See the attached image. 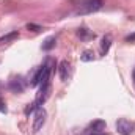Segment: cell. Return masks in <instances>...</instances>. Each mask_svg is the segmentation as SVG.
I'll use <instances>...</instances> for the list:
<instances>
[{
	"label": "cell",
	"instance_id": "obj_1",
	"mask_svg": "<svg viewBox=\"0 0 135 135\" xmlns=\"http://www.w3.org/2000/svg\"><path fill=\"white\" fill-rule=\"evenodd\" d=\"M101 6H102V0H80L77 13H80V14L94 13V11L101 9Z\"/></svg>",
	"mask_w": 135,
	"mask_h": 135
},
{
	"label": "cell",
	"instance_id": "obj_2",
	"mask_svg": "<svg viewBox=\"0 0 135 135\" xmlns=\"http://www.w3.org/2000/svg\"><path fill=\"white\" fill-rule=\"evenodd\" d=\"M46 119H47V112H46L42 107H39V108L35 112L33 124H32V131H33L35 134H36V132H39V131L42 129V126L46 124Z\"/></svg>",
	"mask_w": 135,
	"mask_h": 135
},
{
	"label": "cell",
	"instance_id": "obj_3",
	"mask_svg": "<svg viewBox=\"0 0 135 135\" xmlns=\"http://www.w3.org/2000/svg\"><path fill=\"white\" fill-rule=\"evenodd\" d=\"M49 94H50V85H49V83L41 85V88H39V91H38V96H36V101L35 102H36L38 105H42L44 102L47 101Z\"/></svg>",
	"mask_w": 135,
	"mask_h": 135
},
{
	"label": "cell",
	"instance_id": "obj_4",
	"mask_svg": "<svg viewBox=\"0 0 135 135\" xmlns=\"http://www.w3.org/2000/svg\"><path fill=\"white\" fill-rule=\"evenodd\" d=\"M116 129H118V132L121 135H131L132 132V124L127 121V119H119L118 123H116Z\"/></svg>",
	"mask_w": 135,
	"mask_h": 135
},
{
	"label": "cell",
	"instance_id": "obj_5",
	"mask_svg": "<svg viewBox=\"0 0 135 135\" xmlns=\"http://www.w3.org/2000/svg\"><path fill=\"white\" fill-rule=\"evenodd\" d=\"M68 72H69V65H68V61H61L60 63V79L61 80H66L68 79Z\"/></svg>",
	"mask_w": 135,
	"mask_h": 135
},
{
	"label": "cell",
	"instance_id": "obj_6",
	"mask_svg": "<svg viewBox=\"0 0 135 135\" xmlns=\"http://www.w3.org/2000/svg\"><path fill=\"white\" fill-rule=\"evenodd\" d=\"M19 36V33L17 32H11V33L5 35V36H2L0 38V44H5V42H9V41H13V39H16Z\"/></svg>",
	"mask_w": 135,
	"mask_h": 135
},
{
	"label": "cell",
	"instance_id": "obj_7",
	"mask_svg": "<svg viewBox=\"0 0 135 135\" xmlns=\"http://www.w3.org/2000/svg\"><path fill=\"white\" fill-rule=\"evenodd\" d=\"M110 44H112V36H110V35L104 36V38H102V44H101L102 52H107V50L110 49Z\"/></svg>",
	"mask_w": 135,
	"mask_h": 135
},
{
	"label": "cell",
	"instance_id": "obj_8",
	"mask_svg": "<svg viewBox=\"0 0 135 135\" xmlns=\"http://www.w3.org/2000/svg\"><path fill=\"white\" fill-rule=\"evenodd\" d=\"M91 129H93L94 132H102V131L105 129V123H104V121H94V123L91 124Z\"/></svg>",
	"mask_w": 135,
	"mask_h": 135
},
{
	"label": "cell",
	"instance_id": "obj_9",
	"mask_svg": "<svg viewBox=\"0 0 135 135\" xmlns=\"http://www.w3.org/2000/svg\"><path fill=\"white\" fill-rule=\"evenodd\" d=\"M54 46H55V38H49V39L42 44V49H44V50H50Z\"/></svg>",
	"mask_w": 135,
	"mask_h": 135
},
{
	"label": "cell",
	"instance_id": "obj_10",
	"mask_svg": "<svg viewBox=\"0 0 135 135\" xmlns=\"http://www.w3.org/2000/svg\"><path fill=\"white\" fill-rule=\"evenodd\" d=\"M94 60V55H93V52H90V50H85L83 52V55H82V61H93Z\"/></svg>",
	"mask_w": 135,
	"mask_h": 135
},
{
	"label": "cell",
	"instance_id": "obj_11",
	"mask_svg": "<svg viewBox=\"0 0 135 135\" xmlns=\"http://www.w3.org/2000/svg\"><path fill=\"white\" fill-rule=\"evenodd\" d=\"M38 108H39V105H38L36 102H32V104H28V107L25 108V115L32 113V112H35V110H38Z\"/></svg>",
	"mask_w": 135,
	"mask_h": 135
},
{
	"label": "cell",
	"instance_id": "obj_12",
	"mask_svg": "<svg viewBox=\"0 0 135 135\" xmlns=\"http://www.w3.org/2000/svg\"><path fill=\"white\" fill-rule=\"evenodd\" d=\"M126 41H129V42H134V41H135V33L129 35V36H127V38H126Z\"/></svg>",
	"mask_w": 135,
	"mask_h": 135
},
{
	"label": "cell",
	"instance_id": "obj_13",
	"mask_svg": "<svg viewBox=\"0 0 135 135\" xmlns=\"http://www.w3.org/2000/svg\"><path fill=\"white\" fill-rule=\"evenodd\" d=\"M27 28H35V30H41V27H39V25H33V24H28V25H27Z\"/></svg>",
	"mask_w": 135,
	"mask_h": 135
},
{
	"label": "cell",
	"instance_id": "obj_14",
	"mask_svg": "<svg viewBox=\"0 0 135 135\" xmlns=\"http://www.w3.org/2000/svg\"><path fill=\"white\" fill-rule=\"evenodd\" d=\"M90 135H107V134H104V132H93V134H90Z\"/></svg>",
	"mask_w": 135,
	"mask_h": 135
}]
</instances>
